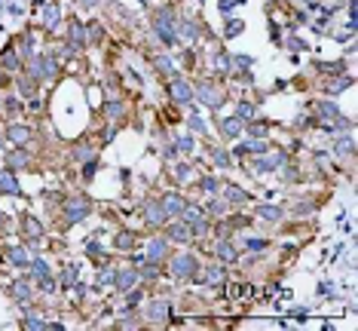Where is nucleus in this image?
I'll use <instances>...</instances> for the list:
<instances>
[{"label": "nucleus", "mask_w": 358, "mask_h": 331, "mask_svg": "<svg viewBox=\"0 0 358 331\" xmlns=\"http://www.w3.org/2000/svg\"><path fill=\"white\" fill-rule=\"evenodd\" d=\"M34 71H37V77H43V80H52L55 77V61L49 55H40L34 61Z\"/></svg>", "instance_id": "5"}, {"label": "nucleus", "mask_w": 358, "mask_h": 331, "mask_svg": "<svg viewBox=\"0 0 358 331\" xmlns=\"http://www.w3.org/2000/svg\"><path fill=\"white\" fill-rule=\"evenodd\" d=\"M242 28H245L242 22H230V25H227V37H236V34L242 31Z\"/></svg>", "instance_id": "24"}, {"label": "nucleus", "mask_w": 358, "mask_h": 331, "mask_svg": "<svg viewBox=\"0 0 358 331\" xmlns=\"http://www.w3.org/2000/svg\"><path fill=\"white\" fill-rule=\"evenodd\" d=\"M0 190H7V193H19V184H16L10 175H4V178H0Z\"/></svg>", "instance_id": "17"}, {"label": "nucleus", "mask_w": 358, "mask_h": 331, "mask_svg": "<svg viewBox=\"0 0 358 331\" xmlns=\"http://www.w3.org/2000/svg\"><path fill=\"white\" fill-rule=\"evenodd\" d=\"M92 157V151H89V147L83 144V147H77V151H74V160H89Z\"/></svg>", "instance_id": "21"}, {"label": "nucleus", "mask_w": 358, "mask_h": 331, "mask_svg": "<svg viewBox=\"0 0 358 331\" xmlns=\"http://www.w3.org/2000/svg\"><path fill=\"white\" fill-rule=\"evenodd\" d=\"M169 89H172V98H175L178 104H190V101H193V89H190L184 80H172Z\"/></svg>", "instance_id": "4"}, {"label": "nucleus", "mask_w": 358, "mask_h": 331, "mask_svg": "<svg viewBox=\"0 0 358 331\" xmlns=\"http://www.w3.org/2000/svg\"><path fill=\"white\" fill-rule=\"evenodd\" d=\"M83 4H89V7H92V4H98V0H83Z\"/></svg>", "instance_id": "33"}, {"label": "nucleus", "mask_w": 358, "mask_h": 331, "mask_svg": "<svg viewBox=\"0 0 358 331\" xmlns=\"http://www.w3.org/2000/svg\"><path fill=\"white\" fill-rule=\"evenodd\" d=\"M236 117H239V120H251V117H254V107H251L248 101H239V107H236Z\"/></svg>", "instance_id": "16"}, {"label": "nucleus", "mask_w": 358, "mask_h": 331, "mask_svg": "<svg viewBox=\"0 0 358 331\" xmlns=\"http://www.w3.org/2000/svg\"><path fill=\"white\" fill-rule=\"evenodd\" d=\"M135 282H138V273H135V270H126V273H123V279L116 282V288H119V291H126V288H132Z\"/></svg>", "instance_id": "14"}, {"label": "nucleus", "mask_w": 358, "mask_h": 331, "mask_svg": "<svg viewBox=\"0 0 358 331\" xmlns=\"http://www.w3.org/2000/svg\"><path fill=\"white\" fill-rule=\"evenodd\" d=\"M13 261H16V264H28V254H25L22 248H13Z\"/></svg>", "instance_id": "26"}, {"label": "nucleus", "mask_w": 358, "mask_h": 331, "mask_svg": "<svg viewBox=\"0 0 358 331\" xmlns=\"http://www.w3.org/2000/svg\"><path fill=\"white\" fill-rule=\"evenodd\" d=\"M34 270L40 273V279H46V276H49V267H46V261H34Z\"/></svg>", "instance_id": "23"}, {"label": "nucleus", "mask_w": 358, "mask_h": 331, "mask_svg": "<svg viewBox=\"0 0 358 331\" xmlns=\"http://www.w3.org/2000/svg\"><path fill=\"white\" fill-rule=\"evenodd\" d=\"M227 200H230L233 206H242V203H248V193L239 190V187H227Z\"/></svg>", "instance_id": "11"}, {"label": "nucleus", "mask_w": 358, "mask_h": 331, "mask_svg": "<svg viewBox=\"0 0 358 331\" xmlns=\"http://www.w3.org/2000/svg\"><path fill=\"white\" fill-rule=\"evenodd\" d=\"M123 114V107H119V101H110L107 104V117H119Z\"/></svg>", "instance_id": "25"}, {"label": "nucleus", "mask_w": 358, "mask_h": 331, "mask_svg": "<svg viewBox=\"0 0 358 331\" xmlns=\"http://www.w3.org/2000/svg\"><path fill=\"white\" fill-rule=\"evenodd\" d=\"M193 273H196V257L193 254H178L172 261V276L184 279V276H193Z\"/></svg>", "instance_id": "2"}, {"label": "nucleus", "mask_w": 358, "mask_h": 331, "mask_svg": "<svg viewBox=\"0 0 358 331\" xmlns=\"http://www.w3.org/2000/svg\"><path fill=\"white\" fill-rule=\"evenodd\" d=\"M221 132H224L227 138H236L239 132H242V120H239V117H230V120H224V126H221Z\"/></svg>", "instance_id": "10"}, {"label": "nucleus", "mask_w": 358, "mask_h": 331, "mask_svg": "<svg viewBox=\"0 0 358 331\" xmlns=\"http://www.w3.org/2000/svg\"><path fill=\"white\" fill-rule=\"evenodd\" d=\"M169 316V301H156L150 307V319H166Z\"/></svg>", "instance_id": "12"}, {"label": "nucleus", "mask_w": 358, "mask_h": 331, "mask_svg": "<svg viewBox=\"0 0 358 331\" xmlns=\"http://www.w3.org/2000/svg\"><path fill=\"white\" fill-rule=\"evenodd\" d=\"M202 187H205L208 193H218V181H214V178H205V181H202Z\"/></svg>", "instance_id": "28"}, {"label": "nucleus", "mask_w": 358, "mask_h": 331, "mask_svg": "<svg viewBox=\"0 0 358 331\" xmlns=\"http://www.w3.org/2000/svg\"><path fill=\"white\" fill-rule=\"evenodd\" d=\"M257 215L266 218V221H278V218H282V209H275V206H260Z\"/></svg>", "instance_id": "15"}, {"label": "nucleus", "mask_w": 358, "mask_h": 331, "mask_svg": "<svg viewBox=\"0 0 358 331\" xmlns=\"http://www.w3.org/2000/svg\"><path fill=\"white\" fill-rule=\"evenodd\" d=\"M214 163H218V166H230V160L224 157V151H214Z\"/></svg>", "instance_id": "30"}, {"label": "nucleus", "mask_w": 358, "mask_h": 331, "mask_svg": "<svg viewBox=\"0 0 358 331\" xmlns=\"http://www.w3.org/2000/svg\"><path fill=\"white\" fill-rule=\"evenodd\" d=\"M10 138H13V141H28V129H25V126H13V129H10Z\"/></svg>", "instance_id": "18"}, {"label": "nucleus", "mask_w": 358, "mask_h": 331, "mask_svg": "<svg viewBox=\"0 0 358 331\" xmlns=\"http://www.w3.org/2000/svg\"><path fill=\"white\" fill-rule=\"evenodd\" d=\"M89 212H92V203L89 200H70L67 203V212H64V221H67V224H77V221H83Z\"/></svg>", "instance_id": "1"}, {"label": "nucleus", "mask_w": 358, "mask_h": 331, "mask_svg": "<svg viewBox=\"0 0 358 331\" xmlns=\"http://www.w3.org/2000/svg\"><path fill=\"white\" fill-rule=\"evenodd\" d=\"M55 19H58V13H55V10H49V13H46V25L52 28V25H55Z\"/></svg>", "instance_id": "32"}, {"label": "nucleus", "mask_w": 358, "mask_h": 331, "mask_svg": "<svg viewBox=\"0 0 358 331\" xmlns=\"http://www.w3.org/2000/svg\"><path fill=\"white\" fill-rule=\"evenodd\" d=\"M159 206H163V215H166V218H178V215L184 212V200H181L178 193H166L163 200H159Z\"/></svg>", "instance_id": "3"}, {"label": "nucleus", "mask_w": 358, "mask_h": 331, "mask_svg": "<svg viewBox=\"0 0 358 331\" xmlns=\"http://www.w3.org/2000/svg\"><path fill=\"white\" fill-rule=\"evenodd\" d=\"M248 291H251L248 285H233V288H230V294H233V298H245Z\"/></svg>", "instance_id": "22"}, {"label": "nucleus", "mask_w": 358, "mask_h": 331, "mask_svg": "<svg viewBox=\"0 0 358 331\" xmlns=\"http://www.w3.org/2000/svg\"><path fill=\"white\" fill-rule=\"evenodd\" d=\"M190 236H193V227H187V224H172L169 227V239H175V242H190Z\"/></svg>", "instance_id": "6"}, {"label": "nucleus", "mask_w": 358, "mask_h": 331, "mask_svg": "<svg viewBox=\"0 0 358 331\" xmlns=\"http://www.w3.org/2000/svg\"><path fill=\"white\" fill-rule=\"evenodd\" d=\"M214 254L221 257V261H227V264H233V261H239V251L230 245V242H218V248H214Z\"/></svg>", "instance_id": "8"}, {"label": "nucleus", "mask_w": 358, "mask_h": 331, "mask_svg": "<svg viewBox=\"0 0 358 331\" xmlns=\"http://www.w3.org/2000/svg\"><path fill=\"white\" fill-rule=\"evenodd\" d=\"M178 147H181V151H190V147H193V138H181Z\"/></svg>", "instance_id": "31"}, {"label": "nucleus", "mask_w": 358, "mask_h": 331, "mask_svg": "<svg viewBox=\"0 0 358 331\" xmlns=\"http://www.w3.org/2000/svg\"><path fill=\"white\" fill-rule=\"evenodd\" d=\"M116 245H119V248H129V245H132V233H123V236H116Z\"/></svg>", "instance_id": "27"}, {"label": "nucleus", "mask_w": 358, "mask_h": 331, "mask_svg": "<svg viewBox=\"0 0 358 331\" xmlns=\"http://www.w3.org/2000/svg\"><path fill=\"white\" fill-rule=\"evenodd\" d=\"M74 282H77V270L70 267V270H64V273H61V285L67 288V285H74Z\"/></svg>", "instance_id": "20"}, {"label": "nucleus", "mask_w": 358, "mask_h": 331, "mask_svg": "<svg viewBox=\"0 0 358 331\" xmlns=\"http://www.w3.org/2000/svg\"><path fill=\"white\" fill-rule=\"evenodd\" d=\"M16 294H19L22 301H28V298H31V288H28V285H16Z\"/></svg>", "instance_id": "29"}, {"label": "nucleus", "mask_w": 358, "mask_h": 331, "mask_svg": "<svg viewBox=\"0 0 358 331\" xmlns=\"http://www.w3.org/2000/svg\"><path fill=\"white\" fill-rule=\"evenodd\" d=\"M166 251H169L166 239H153V242H150V251H147V261H163Z\"/></svg>", "instance_id": "7"}, {"label": "nucleus", "mask_w": 358, "mask_h": 331, "mask_svg": "<svg viewBox=\"0 0 358 331\" xmlns=\"http://www.w3.org/2000/svg\"><path fill=\"white\" fill-rule=\"evenodd\" d=\"M318 114L328 117V120H340V110H337L331 101H322V104H318Z\"/></svg>", "instance_id": "13"}, {"label": "nucleus", "mask_w": 358, "mask_h": 331, "mask_svg": "<svg viewBox=\"0 0 358 331\" xmlns=\"http://www.w3.org/2000/svg\"><path fill=\"white\" fill-rule=\"evenodd\" d=\"M224 209H227V206H224L221 200H208V206H205L208 215H224Z\"/></svg>", "instance_id": "19"}, {"label": "nucleus", "mask_w": 358, "mask_h": 331, "mask_svg": "<svg viewBox=\"0 0 358 331\" xmlns=\"http://www.w3.org/2000/svg\"><path fill=\"white\" fill-rule=\"evenodd\" d=\"M144 215H147V221H150V224H163V221H166V215H163V206H159V203H147Z\"/></svg>", "instance_id": "9"}]
</instances>
